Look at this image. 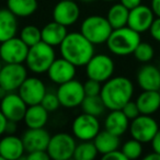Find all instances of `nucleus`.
<instances>
[{
	"label": "nucleus",
	"instance_id": "nucleus-45",
	"mask_svg": "<svg viewBox=\"0 0 160 160\" xmlns=\"http://www.w3.org/2000/svg\"><path fill=\"white\" fill-rule=\"evenodd\" d=\"M144 159L145 160H160V153L156 152V151H152V152L145 156Z\"/></svg>",
	"mask_w": 160,
	"mask_h": 160
},
{
	"label": "nucleus",
	"instance_id": "nucleus-47",
	"mask_svg": "<svg viewBox=\"0 0 160 160\" xmlns=\"http://www.w3.org/2000/svg\"><path fill=\"white\" fill-rule=\"evenodd\" d=\"M81 1H83V2H92L94 0H81Z\"/></svg>",
	"mask_w": 160,
	"mask_h": 160
},
{
	"label": "nucleus",
	"instance_id": "nucleus-32",
	"mask_svg": "<svg viewBox=\"0 0 160 160\" xmlns=\"http://www.w3.org/2000/svg\"><path fill=\"white\" fill-rule=\"evenodd\" d=\"M121 150L127 158V160L137 159L142 153V142H140L139 140L135 139V138H132L123 144Z\"/></svg>",
	"mask_w": 160,
	"mask_h": 160
},
{
	"label": "nucleus",
	"instance_id": "nucleus-49",
	"mask_svg": "<svg viewBox=\"0 0 160 160\" xmlns=\"http://www.w3.org/2000/svg\"><path fill=\"white\" fill-rule=\"evenodd\" d=\"M104 1H114V0H104Z\"/></svg>",
	"mask_w": 160,
	"mask_h": 160
},
{
	"label": "nucleus",
	"instance_id": "nucleus-10",
	"mask_svg": "<svg viewBox=\"0 0 160 160\" xmlns=\"http://www.w3.org/2000/svg\"><path fill=\"white\" fill-rule=\"evenodd\" d=\"M128 131L132 138H135L142 144H146L151 142L153 136L159 131V126L157 121L150 115L140 114L131 121Z\"/></svg>",
	"mask_w": 160,
	"mask_h": 160
},
{
	"label": "nucleus",
	"instance_id": "nucleus-21",
	"mask_svg": "<svg viewBox=\"0 0 160 160\" xmlns=\"http://www.w3.org/2000/svg\"><path fill=\"white\" fill-rule=\"evenodd\" d=\"M129 120L122 110H112L104 120V129L121 137L129 128Z\"/></svg>",
	"mask_w": 160,
	"mask_h": 160
},
{
	"label": "nucleus",
	"instance_id": "nucleus-20",
	"mask_svg": "<svg viewBox=\"0 0 160 160\" xmlns=\"http://www.w3.org/2000/svg\"><path fill=\"white\" fill-rule=\"evenodd\" d=\"M137 83L142 90H160V69L153 65H144L137 72Z\"/></svg>",
	"mask_w": 160,
	"mask_h": 160
},
{
	"label": "nucleus",
	"instance_id": "nucleus-38",
	"mask_svg": "<svg viewBox=\"0 0 160 160\" xmlns=\"http://www.w3.org/2000/svg\"><path fill=\"white\" fill-rule=\"evenodd\" d=\"M149 32H150V35L152 36L153 40L157 41V42H160V18L159 17L155 18L150 29H149Z\"/></svg>",
	"mask_w": 160,
	"mask_h": 160
},
{
	"label": "nucleus",
	"instance_id": "nucleus-33",
	"mask_svg": "<svg viewBox=\"0 0 160 160\" xmlns=\"http://www.w3.org/2000/svg\"><path fill=\"white\" fill-rule=\"evenodd\" d=\"M133 54L138 62H148L153 58L155 51H153V47L151 46V44H149L147 42H140L135 48Z\"/></svg>",
	"mask_w": 160,
	"mask_h": 160
},
{
	"label": "nucleus",
	"instance_id": "nucleus-14",
	"mask_svg": "<svg viewBox=\"0 0 160 160\" xmlns=\"http://www.w3.org/2000/svg\"><path fill=\"white\" fill-rule=\"evenodd\" d=\"M46 91V86L40 78L28 77L17 92L28 105H34L42 102Z\"/></svg>",
	"mask_w": 160,
	"mask_h": 160
},
{
	"label": "nucleus",
	"instance_id": "nucleus-5",
	"mask_svg": "<svg viewBox=\"0 0 160 160\" xmlns=\"http://www.w3.org/2000/svg\"><path fill=\"white\" fill-rule=\"evenodd\" d=\"M113 28L111 27L107 18L102 16H90L81 23L80 32L87 38L92 44L99 45L107 43Z\"/></svg>",
	"mask_w": 160,
	"mask_h": 160
},
{
	"label": "nucleus",
	"instance_id": "nucleus-46",
	"mask_svg": "<svg viewBox=\"0 0 160 160\" xmlns=\"http://www.w3.org/2000/svg\"><path fill=\"white\" fill-rule=\"evenodd\" d=\"M7 93H8V91L5 89V88H2L1 86H0V100L1 99H3L6 96H7Z\"/></svg>",
	"mask_w": 160,
	"mask_h": 160
},
{
	"label": "nucleus",
	"instance_id": "nucleus-48",
	"mask_svg": "<svg viewBox=\"0 0 160 160\" xmlns=\"http://www.w3.org/2000/svg\"><path fill=\"white\" fill-rule=\"evenodd\" d=\"M1 67H2V60L0 59V70H1Z\"/></svg>",
	"mask_w": 160,
	"mask_h": 160
},
{
	"label": "nucleus",
	"instance_id": "nucleus-42",
	"mask_svg": "<svg viewBox=\"0 0 160 160\" xmlns=\"http://www.w3.org/2000/svg\"><path fill=\"white\" fill-rule=\"evenodd\" d=\"M8 124V118L5 116V114L0 111V136H2L6 134V128H7Z\"/></svg>",
	"mask_w": 160,
	"mask_h": 160
},
{
	"label": "nucleus",
	"instance_id": "nucleus-16",
	"mask_svg": "<svg viewBox=\"0 0 160 160\" xmlns=\"http://www.w3.org/2000/svg\"><path fill=\"white\" fill-rule=\"evenodd\" d=\"M76 69L77 67L67 60L66 58H56L47 70V76L52 82L56 85H62V83L75 79Z\"/></svg>",
	"mask_w": 160,
	"mask_h": 160
},
{
	"label": "nucleus",
	"instance_id": "nucleus-44",
	"mask_svg": "<svg viewBox=\"0 0 160 160\" xmlns=\"http://www.w3.org/2000/svg\"><path fill=\"white\" fill-rule=\"evenodd\" d=\"M150 8L152 9L155 16L160 18V0H151Z\"/></svg>",
	"mask_w": 160,
	"mask_h": 160
},
{
	"label": "nucleus",
	"instance_id": "nucleus-9",
	"mask_svg": "<svg viewBox=\"0 0 160 160\" xmlns=\"http://www.w3.org/2000/svg\"><path fill=\"white\" fill-rule=\"evenodd\" d=\"M28 78V67L23 64H5L0 70V86L8 92H16Z\"/></svg>",
	"mask_w": 160,
	"mask_h": 160
},
{
	"label": "nucleus",
	"instance_id": "nucleus-1",
	"mask_svg": "<svg viewBox=\"0 0 160 160\" xmlns=\"http://www.w3.org/2000/svg\"><path fill=\"white\" fill-rule=\"evenodd\" d=\"M134 94V85L123 76L111 77L103 82L100 97L108 110H122Z\"/></svg>",
	"mask_w": 160,
	"mask_h": 160
},
{
	"label": "nucleus",
	"instance_id": "nucleus-12",
	"mask_svg": "<svg viewBox=\"0 0 160 160\" xmlns=\"http://www.w3.org/2000/svg\"><path fill=\"white\" fill-rule=\"evenodd\" d=\"M71 132L75 138L81 140H93L100 132V122L97 116L81 113L73 120Z\"/></svg>",
	"mask_w": 160,
	"mask_h": 160
},
{
	"label": "nucleus",
	"instance_id": "nucleus-35",
	"mask_svg": "<svg viewBox=\"0 0 160 160\" xmlns=\"http://www.w3.org/2000/svg\"><path fill=\"white\" fill-rule=\"evenodd\" d=\"M83 89H85L86 96H100L102 85L100 81L88 78L87 81L83 83Z\"/></svg>",
	"mask_w": 160,
	"mask_h": 160
},
{
	"label": "nucleus",
	"instance_id": "nucleus-13",
	"mask_svg": "<svg viewBox=\"0 0 160 160\" xmlns=\"http://www.w3.org/2000/svg\"><path fill=\"white\" fill-rule=\"evenodd\" d=\"M28 104L23 101L18 92H8L7 96L0 100V111L9 121H23Z\"/></svg>",
	"mask_w": 160,
	"mask_h": 160
},
{
	"label": "nucleus",
	"instance_id": "nucleus-4",
	"mask_svg": "<svg viewBox=\"0 0 160 160\" xmlns=\"http://www.w3.org/2000/svg\"><path fill=\"white\" fill-rule=\"evenodd\" d=\"M55 59L56 54L54 47L41 41L38 44L29 47L25 64L29 70L40 75V73L47 72Z\"/></svg>",
	"mask_w": 160,
	"mask_h": 160
},
{
	"label": "nucleus",
	"instance_id": "nucleus-7",
	"mask_svg": "<svg viewBox=\"0 0 160 160\" xmlns=\"http://www.w3.org/2000/svg\"><path fill=\"white\" fill-rule=\"evenodd\" d=\"M85 67L87 77L100 81L101 83L113 77L115 70L113 59L105 54H94Z\"/></svg>",
	"mask_w": 160,
	"mask_h": 160
},
{
	"label": "nucleus",
	"instance_id": "nucleus-26",
	"mask_svg": "<svg viewBox=\"0 0 160 160\" xmlns=\"http://www.w3.org/2000/svg\"><path fill=\"white\" fill-rule=\"evenodd\" d=\"M93 142L96 145L98 152L101 155H105V153L110 152L118 149L120 147V137L114 134L108 132L107 129H103L98 133V135L94 137Z\"/></svg>",
	"mask_w": 160,
	"mask_h": 160
},
{
	"label": "nucleus",
	"instance_id": "nucleus-6",
	"mask_svg": "<svg viewBox=\"0 0 160 160\" xmlns=\"http://www.w3.org/2000/svg\"><path fill=\"white\" fill-rule=\"evenodd\" d=\"M76 146L77 142L73 135L57 133L51 136L46 151L53 160H69L73 157Z\"/></svg>",
	"mask_w": 160,
	"mask_h": 160
},
{
	"label": "nucleus",
	"instance_id": "nucleus-41",
	"mask_svg": "<svg viewBox=\"0 0 160 160\" xmlns=\"http://www.w3.org/2000/svg\"><path fill=\"white\" fill-rule=\"evenodd\" d=\"M120 2L123 6L127 8V9H133V8L137 7V6L142 5V0H120Z\"/></svg>",
	"mask_w": 160,
	"mask_h": 160
},
{
	"label": "nucleus",
	"instance_id": "nucleus-22",
	"mask_svg": "<svg viewBox=\"0 0 160 160\" xmlns=\"http://www.w3.org/2000/svg\"><path fill=\"white\" fill-rule=\"evenodd\" d=\"M41 33H42L43 42L55 47L62 44L68 32H67V27L53 20L43 27V29H41Z\"/></svg>",
	"mask_w": 160,
	"mask_h": 160
},
{
	"label": "nucleus",
	"instance_id": "nucleus-29",
	"mask_svg": "<svg viewBox=\"0 0 160 160\" xmlns=\"http://www.w3.org/2000/svg\"><path fill=\"white\" fill-rule=\"evenodd\" d=\"M81 110L83 113L90 114L93 116H101L107 110L104 102L102 101L100 96H86L81 103Z\"/></svg>",
	"mask_w": 160,
	"mask_h": 160
},
{
	"label": "nucleus",
	"instance_id": "nucleus-30",
	"mask_svg": "<svg viewBox=\"0 0 160 160\" xmlns=\"http://www.w3.org/2000/svg\"><path fill=\"white\" fill-rule=\"evenodd\" d=\"M98 153L93 140H81L76 146L72 158L76 160H93Z\"/></svg>",
	"mask_w": 160,
	"mask_h": 160
},
{
	"label": "nucleus",
	"instance_id": "nucleus-11",
	"mask_svg": "<svg viewBox=\"0 0 160 160\" xmlns=\"http://www.w3.org/2000/svg\"><path fill=\"white\" fill-rule=\"evenodd\" d=\"M29 53V46L20 38H11L0 43V59L5 64H23Z\"/></svg>",
	"mask_w": 160,
	"mask_h": 160
},
{
	"label": "nucleus",
	"instance_id": "nucleus-8",
	"mask_svg": "<svg viewBox=\"0 0 160 160\" xmlns=\"http://www.w3.org/2000/svg\"><path fill=\"white\" fill-rule=\"evenodd\" d=\"M56 93L59 99L60 105L66 109H73L81 105L86 97L83 83L76 79L59 85L56 90Z\"/></svg>",
	"mask_w": 160,
	"mask_h": 160
},
{
	"label": "nucleus",
	"instance_id": "nucleus-40",
	"mask_svg": "<svg viewBox=\"0 0 160 160\" xmlns=\"http://www.w3.org/2000/svg\"><path fill=\"white\" fill-rule=\"evenodd\" d=\"M151 147H152V150L156 152L160 153V129L157 132L153 138L151 139Z\"/></svg>",
	"mask_w": 160,
	"mask_h": 160
},
{
	"label": "nucleus",
	"instance_id": "nucleus-23",
	"mask_svg": "<svg viewBox=\"0 0 160 160\" xmlns=\"http://www.w3.org/2000/svg\"><path fill=\"white\" fill-rule=\"evenodd\" d=\"M136 103L140 114L152 115L160 109L159 90H142L136 99Z\"/></svg>",
	"mask_w": 160,
	"mask_h": 160
},
{
	"label": "nucleus",
	"instance_id": "nucleus-25",
	"mask_svg": "<svg viewBox=\"0 0 160 160\" xmlns=\"http://www.w3.org/2000/svg\"><path fill=\"white\" fill-rule=\"evenodd\" d=\"M18 17L9 9H0V43L17 36L18 33Z\"/></svg>",
	"mask_w": 160,
	"mask_h": 160
},
{
	"label": "nucleus",
	"instance_id": "nucleus-15",
	"mask_svg": "<svg viewBox=\"0 0 160 160\" xmlns=\"http://www.w3.org/2000/svg\"><path fill=\"white\" fill-rule=\"evenodd\" d=\"M153 20H155V13L152 9L148 6L139 5L129 10L127 27L138 33H144L149 31Z\"/></svg>",
	"mask_w": 160,
	"mask_h": 160
},
{
	"label": "nucleus",
	"instance_id": "nucleus-34",
	"mask_svg": "<svg viewBox=\"0 0 160 160\" xmlns=\"http://www.w3.org/2000/svg\"><path fill=\"white\" fill-rule=\"evenodd\" d=\"M41 104L45 108L48 112H55L60 107V102L58 96L56 92H49L46 91L44 98H43Z\"/></svg>",
	"mask_w": 160,
	"mask_h": 160
},
{
	"label": "nucleus",
	"instance_id": "nucleus-39",
	"mask_svg": "<svg viewBox=\"0 0 160 160\" xmlns=\"http://www.w3.org/2000/svg\"><path fill=\"white\" fill-rule=\"evenodd\" d=\"M103 160H127V158L125 157V155L122 152V150H113L110 151V152L105 153V155L102 156Z\"/></svg>",
	"mask_w": 160,
	"mask_h": 160
},
{
	"label": "nucleus",
	"instance_id": "nucleus-37",
	"mask_svg": "<svg viewBox=\"0 0 160 160\" xmlns=\"http://www.w3.org/2000/svg\"><path fill=\"white\" fill-rule=\"evenodd\" d=\"M28 160H48L49 155L47 153L46 150H38V151H32V152H28L25 156Z\"/></svg>",
	"mask_w": 160,
	"mask_h": 160
},
{
	"label": "nucleus",
	"instance_id": "nucleus-2",
	"mask_svg": "<svg viewBox=\"0 0 160 160\" xmlns=\"http://www.w3.org/2000/svg\"><path fill=\"white\" fill-rule=\"evenodd\" d=\"M62 57L72 62L76 67H83L94 55V44H92L81 32L68 33L59 45Z\"/></svg>",
	"mask_w": 160,
	"mask_h": 160
},
{
	"label": "nucleus",
	"instance_id": "nucleus-27",
	"mask_svg": "<svg viewBox=\"0 0 160 160\" xmlns=\"http://www.w3.org/2000/svg\"><path fill=\"white\" fill-rule=\"evenodd\" d=\"M38 7V0H7V8L18 18L32 16Z\"/></svg>",
	"mask_w": 160,
	"mask_h": 160
},
{
	"label": "nucleus",
	"instance_id": "nucleus-18",
	"mask_svg": "<svg viewBox=\"0 0 160 160\" xmlns=\"http://www.w3.org/2000/svg\"><path fill=\"white\" fill-rule=\"evenodd\" d=\"M25 152H32L38 150H46L48 146L51 135L44 128H28L22 135Z\"/></svg>",
	"mask_w": 160,
	"mask_h": 160
},
{
	"label": "nucleus",
	"instance_id": "nucleus-28",
	"mask_svg": "<svg viewBox=\"0 0 160 160\" xmlns=\"http://www.w3.org/2000/svg\"><path fill=\"white\" fill-rule=\"evenodd\" d=\"M129 9H127L122 3H115L113 5L108 11L107 19L110 22L111 27L114 29H120V28L126 27L127 21H128Z\"/></svg>",
	"mask_w": 160,
	"mask_h": 160
},
{
	"label": "nucleus",
	"instance_id": "nucleus-31",
	"mask_svg": "<svg viewBox=\"0 0 160 160\" xmlns=\"http://www.w3.org/2000/svg\"><path fill=\"white\" fill-rule=\"evenodd\" d=\"M19 38L28 45V46H33V45L38 44V42L42 41V33H41V29H38L35 25H25L22 28L20 32V36Z\"/></svg>",
	"mask_w": 160,
	"mask_h": 160
},
{
	"label": "nucleus",
	"instance_id": "nucleus-43",
	"mask_svg": "<svg viewBox=\"0 0 160 160\" xmlns=\"http://www.w3.org/2000/svg\"><path fill=\"white\" fill-rule=\"evenodd\" d=\"M18 122H14V121H9L8 120L7 128H6V134H14L18 128Z\"/></svg>",
	"mask_w": 160,
	"mask_h": 160
},
{
	"label": "nucleus",
	"instance_id": "nucleus-19",
	"mask_svg": "<svg viewBox=\"0 0 160 160\" xmlns=\"http://www.w3.org/2000/svg\"><path fill=\"white\" fill-rule=\"evenodd\" d=\"M25 152L23 140L14 134H7L0 139V155L5 160H18Z\"/></svg>",
	"mask_w": 160,
	"mask_h": 160
},
{
	"label": "nucleus",
	"instance_id": "nucleus-3",
	"mask_svg": "<svg viewBox=\"0 0 160 160\" xmlns=\"http://www.w3.org/2000/svg\"><path fill=\"white\" fill-rule=\"evenodd\" d=\"M140 41V33L129 27L114 29L107 41V46L112 54L118 56H127L134 53Z\"/></svg>",
	"mask_w": 160,
	"mask_h": 160
},
{
	"label": "nucleus",
	"instance_id": "nucleus-17",
	"mask_svg": "<svg viewBox=\"0 0 160 160\" xmlns=\"http://www.w3.org/2000/svg\"><path fill=\"white\" fill-rule=\"evenodd\" d=\"M80 17V8L75 0H60L54 7L53 20L65 27L75 24Z\"/></svg>",
	"mask_w": 160,
	"mask_h": 160
},
{
	"label": "nucleus",
	"instance_id": "nucleus-24",
	"mask_svg": "<svg viewBox=\"0 0 160 160\" xmlns=\"http://www.w3.org/2000/svg\"><path fill=\"white\" fill-rule=\"evenodd\" d=\"M48 113L49 112L41 103L28 105L23 121L28 128H42L46 125L48 121Z\"/></svg>",
	"mask_w": 160,
	"mask_h": 160
},
{
	"label": "nucleus",
	"instance_id": "nucleus-36",
	"mask_svg": "<svg viewBox=\"0 0 160 160\" xmlns=\"http://www.w3.org/2000/svg\"><path fill=\"white\" fill-rule=\"evenodd\" d=\"M122 111L124 112L125 115L128 118L129 121L134 120V118H136L138 115H140L139 109H138L136 101H135V102H134V101H132V100L128 101V102H127L126 104L122 108Z\"/></svg>",
	"mask_w": 160,
	"mask_h": 160
}]
</instances>
